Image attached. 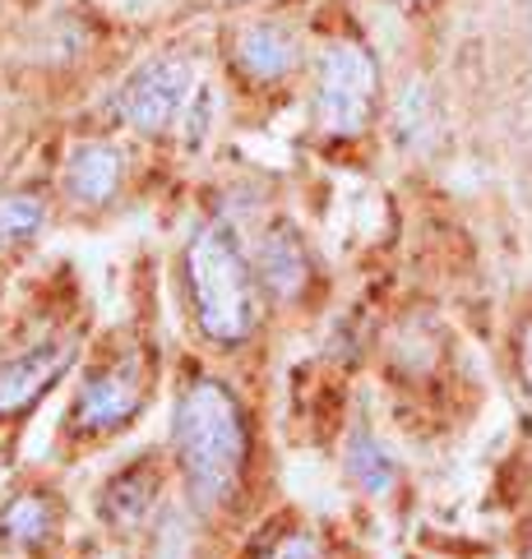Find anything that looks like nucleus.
<instances>
[{"instance_id": "6", "label": "nucleus", "mask_w": 532, "mask_h": 559, "mask_svg": "<svg viewBox=\"0 0 532 559\" xmlns=\"http://www.w3.org/2000/svg\"><path fill=\"white\" fill-rule=\"evenodd\" d=\"M74 366V343L70 337H56V343H43L14 361L0 366V416L28 412L37 397H47L56 389V379Z\"/></svg>"}, {"instance_id": "3", "label": "nucleus", "mask_w": 532, "mask_h": 559, "mask_svg": "<svg viewBox=\"0 0 532 559\" xmlns=\"http://www.w3.org/2000/svg\"><path fill=\"white\" fill-rule=\"evenodd\" d=\"M380 97L376 56L362 43H329L315 70V126L329 139H352L370 126Z\"/></svg>"}, {"instance_id": "8", "label": "nucleus", "mask_w": 532, "mask_h": 559, "mask_svg": "<svg viewBox=\"0 0 532 559\" xmlns=\"http://www.w3.org/2000/svg\"><path fill=\"white\" fill-rule=\"evenodd\" d=\"M126 181V157L111 144H79L66 157V194L79 204H111Z\"/></svg>"}, {"instance_id": "14", "label": "nucleus", "mask_w": 532, "mask_h": 559, "mask_svg": "<svg viewBox=\"0 0 532 559\" xmlns=\"http://www.w3.org/2000/svg\"><path fill=\"white\" fill-rule=\"evenodd\" d=\"M264 559H320V542H315L310 532H292V536H283V542L273 546Z\"/></svg>"}, {"instance_id": "15", "label": "nucleus", "mask_w": 532, "mask_h": 559, "mask_svg": "<svg viewBox=\"0 0 532 559\" xmlns=\"http://www.w3.org/2000/svg\"><path fill=\"white\" fill-rule=\"evenodd\" d=\"M157 559H190V536H186V523L172 518L163 527V546H157Z\"/></svg>"}, {"instance_id": "10", "label": "nucleus", "mask_w": 532, "mask_h": 559, "mask_svg": "<svg viewBox=\"0 0 532 559\" xmlns=\"http://www.w3.org/2000/svg\"><path fill=\"white\" fill-rule=\"evenodd\" d=\"M153 499H157V472L149 463H134L126 472H116L107 490H103V518L111 527H140L144 518L153 513Z\"/></svg>"}, {"instance_id": "4", "label": "nucleus", "mask_w": 532, "mask_h": 559, "mask_svg": "<svg viewBox=\"0 0 532 559\" xmlns=\"http://www.w3.org/2000/svg\"><path fill=\"white\" fill-rule=\"evenodd\" d=\"M144 384H149L144 352H121L116 361L97 366L70 407V430L74 435H111V430L130 426L144 407V393H149Z\"/></svg>"}, {"instance_id": "2", "label": "nucleus", "mask_w": 532, "mask_h": 559, "mask_svg": "<svg viewBox=\"0 0 532 559\" xmlns=\"http://www.w3.org/2000/svg\"><path fill=\"white\" fill-rule=\"evenodd\" d=\"M186 296L200 333L218 347H241L260 329V273L223 227H200L186 241Z\"/></svg>"}, {"instance_id": "16", "label": "nucleus", "mask_w": 532, "mask_h": 559, "mask_svg": "<svg viewBox=\"0 0 532 559\" xmlns=\"http://www.w3.org/2000/svg\"><path fill=\"white\" fill-rule=\"evenodd\" d=\"M519 374H523V384L532 389V319L519 329Z\"/></svg>"}, {"instance_id": "9", "label": "nucleus", "mask_w": 532, "mask_h": 559, "mask_svg": "<svg viewBox=\"0 0 532 559\" xmlns=\"http://www.w3.org/2000/svg\"><path fill=\"white\" fill-rule=\"evenodd\" d=\"M236 66L250 79H260V84H273V79L297 70V37L279 24H255L236 43Z\"/></svg>"}, {"instance_id": "12", "label": "nucleus", "mask_w": 532, "mask_h": 559, "mask_svg": "<svg viewBox=\"0 0 532 559\" xmlns=\"http://www.w3.org/2000/svg\"><path fill=\"white\" fill-rule=\"evenodd\" d=\"M51 527H56V504L37 490L14 495L5 504V513H0V536L14 546H43L51 536Z\"/></svg>"}, {"instance_id": "7", "label": "nucleus", "mask_w": 532, "mask_h": 559, "mask_svg": "<svg viewBox=\"0 0 532 559\" xmlns=\"http://www.w3.org/2000/svg\"><path fill=\"white\" fill-rule=\"evenodd\" d=\"M255 273H260V287H269L273 301H297L310 287V254L302 246L297 227L273 223L264 231L260 250H255Z\"/></svg>"}, {"instance_id": "13", "label": "nucleus", "mask_w": 532, "mask_h": 559, "mask_svg": "<svg viewBox=\"0 0 532 559\" xmlns=\"http://www.w3.org/2000/svg\"><path fill=\"white\" fill-rule=\"evenodd\" d=\"M43 223H47L43 194H33V190L0 194V250H14V246L33 241V236L43 231Z\"/></svg>"}, {"instance_id": "5", "label": "nucleus", "mask_w": 532, "mask_h": 559, "mask_svg": "<svg viewBox=\"0 0 532 559\" xmlns=\"http://www.w3.org/2000/svg\"><path fill=\"white\" fill-rule=\"evenodd\" d=\"M190 97H194L190 61H181V56H153V61H144L121 84V93H116V116H121L130 130L157 134L172 121H181Z\"/></svg>"}, {"instance_id": "1", "label": "nucleus", "mask_w": 532, "mask_h": 559, "mask_svg": "<svg viewBox=\"0 0 532 559\" xmlns=\"http://www.w3.org/2000/svg\"><path fill=\"white\" fill-rule=\"evenodd\" d=\"M172 449L181 457L186 490L200 509H223L241 490L250 430L236 393L213 374H194L172 416Z\"/></svg>"}, {"instance_id": "17", "label": "nucleus", "mask_w": 532, "mask_h": 559, "mask_svg": "<svg viewBox=\"0 0 532 559\" xmlns=\"http://www.w3.org/2000/svg\"><path fill=\"white\" fill-rule=\"evenodd\" d=\"M528 559H532V532H528Z\"/></svg>"}, {"instance_id": "11", "label": "nucleus", "mask_w": 532, "mask_h": 559, "mask_svg": "<svg viewBox=\"0 0 532 559\" xmlns=\"http://www.w3.org/2000/svg\"><path fill=\"white\" fill-rule=\"evenodd\" d=\"M343 467H347L352 481H357L362 490H370V495H385V490L393 486V476H399V463H393V453H389L370 430H352V435H347Z\"/></svg>"}]
</instances>
